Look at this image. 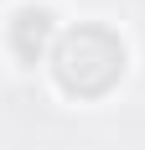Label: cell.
Masks as SVG:
<instances>
[{
  "label": "cell",
  "instance_id": "obj_1",
  "mask_svg": "<svg viewBox=\"0 0 145 150\" xmlns=\"http://www.w3.org/2000/svg\"><path fill=\"white\" fill-rule=\"evenodd\" d=\"M52 67H57V83L68 93H104L124 73V47L104 26H78V31H68L57 42Z\"/></svg>",
  "mask_w": 145,
  "mask_h": 150
},
{
  "label": "cell",
  "instance_id": "obj_2",
  "mask_svg": "<svg viewBox=\"0 0 145 150\" xmlns=\"http://www.w3.org/2000/svg\"><path fill=\"white\" fill-rule=\"evenodd\" d=\"M47 42H52V16L47 11H21L11 21V47H16V57H26L36 62L47 52Z\"/></svg>",
  "mask_w": 145,
  "mask_h": 150
}]
</instances>
